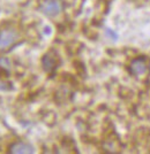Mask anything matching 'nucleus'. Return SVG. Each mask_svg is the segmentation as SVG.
Wrapping results in <instances>:
<instances>
[{
  "label": "nucleus",
  "mask_w": 150,
  "mask_h": 154,
  "mask_svg": "<svg viewBox=\"0 0 150 154\" xmlns=\"http://www.w3.org/2000/svg\"><path fill=\"white\" fill-rule=\"evenodd\" d=\"M149 68H150V67H149Z\"/></svg>",
  "instance_id": "6e6552de"
},
{
  "label": "nucleus",
  "mask_w": 150,
  "mask_h": 154,
  "mask_svg": "<svg viewBox=\"0 0 150 154\" xmlns=\"http://www.w3.org/2000/svg\"><path fill=\"white\" fill-rule=\"evenodd\" d=\"M131 70L134 75H142L147 70V64L144 59H135L131 63Z\"/></svg>",
  "instance_id": "39448f33"
},
{
  "label": "nucleus",
  "mask_w": 150,
  "mask_h": 154,
  "mask_svg": "<svg viewBox=\"0 0 150 154\" xmlns=\"http://www.w3.org/2000/svg\"><path fill=\"white\" fill-rule=\"evenodd\" d=\"M19 39V33L14 29H6L0 33V50H6Z\"/></svg>",
  "instance_id": "f03ea898"
},
{
  "label": "nucleus",
  "mask_w": 150,
  "mask_h": 154,
  "mask_svg": "<svg viewBox=\"0 0 150 154\" xmlns=\"http://www.w3.org/2000/svg\"><path fill=\"white\" fill-rule=\"evenodd\" d=\"M42 64H43L44 70L47 72H51L54 70L58 66V55L56 54V52H47L42 59Z\"/></svg>",
  "instance_id": "7ed1b4c3"
},
{
  "label": "nucleus",
  "mask_w": 150,
  "mask_h": 154,
  "mask_svg": "<svg viewBox=\"0 0 150 154\" xmlns=\"http://www.w3.org/2000/svg\"><path fill=\"white\" fill-rule=\"evenodd\" d=\"M11 153L15 154H30L34 153V147L26 143H16L11 147Z\"/></svg>",
  "instance_id": "20e7f679"
},
{
  "label": "nucleus",
  "mask_w": 150,
  "mask_h": 154,
  "mask_svg": "<svg viewBox=\"0 0 150 154\" xmlns=\"http://www.w3.org/2000/svg\"><path fill=\"white\" fill-rule=\"evenodd\" d=\"M7 90H9L8 84L2 82V81H0V91H7Z\"/></svg>",
  "instance_id": "0eeeda50"
},
{
  "label": "nucleus",
  "mask_w": 150,
  "mask_h": 154,
  "mask_svg": "<svg viewBox=\"0 0 150 154\" xmlns=\"http://www.w3.org/2000/svg\"><path fill=\"white\" fill-rule=\"evenodd\" d=\"M40 11L47 16H56L62 11V2L61 0H43Z\"/></svg>",
  "instance_id": "f257e3e1"
},
{
  "label": "nucleus",
  "mask_w": 150,
  "mask_h": 154,
  "mask_svg": "<svg viewBox=\"0 0 150 154\" xmlns=\"http://www.w3.org/2000/svg\"><path fill=\"white\" fill-rule=\"evenodd\" d=\"M0 68H1V69H5V70H9L11 63H9L8 59H6V58L0 59Z\"/></svg>",
  "instance_id": "423d86ee"
}]
</instances>
